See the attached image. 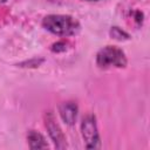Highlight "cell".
Listing matches in <instances>:
<instances>
[{"label": "cell", "instance_id": "cell-8", "mask_svg": "<svg viewBox=\"0 0 150 150\" xmlns=\"http://www.w3.org/2000/svg\"><path fill=\"white\" fill-rule=\"evenodd\" d=\"M67 46H68V42H66L64 40H61V41L54 42L50 47V50L54 53H61V52L67 50Z\"/></svg>", "mask_w": 150, "mask_h": 150}, {"label": "cell", "instance_id": "cell-2", "mask_svg": "<svg viewBox=\"0 0 150 150\" xmlns=\"http://www.w3.org/2000/svg\"><path fill=\"white\" fill-rule=\"evenodd\" d=\"M96 64L102 69L111 67L123 68L127 66V57L121 48L116 46H105L97 52Z\"/></svg>", "mask_w": 150, "mask_h": 150}, {"label": "cell", "instance_id": "cell-4", "mask_svg": "<svg viewBox=\"0 0 150 150\" xmlns=\"http://www.w3.org/2000/svg\"><path fill=\"white\" fill-rule=\"evenodd\" d=\"M45 125L48 130V134L50 136V138L53 139L55 146L57 149H64L67 146L66 144V137L61 130V128L59 127V124L55 121V117L53 115L52 111L46 112L45 115Z\"/></svg>", "mask_w": 150, "mask_h": 150}, {"label": "cell", "instance_id": "cell-1", "mask_svg": "<svg viewBox=\"0 0 150 150\" xmlns=\"http://www.w3.org/2000/svg\"><path fill=\"white\" fill-rule=\"evenodd\" d=\"M42 26L48 32L59 36H71L81 29L80 22L75 18L64 14H49L45 16Z\"/></svg>", "mask_w": 150, "mask_h": 150}, {"label": "cell", "instance_id": "cell-11", "mask_svg": "<svg viewBox=\"0 0 150 150\" xmlns=\"http://www.w3.org/2000/svg\"><path fill=\"white\" fill-rule=\"evenodd\" d=\"M86 1H100V0H86Z\"/></svg>", "mask_w": 150, "mask_h": 150}, {"label": "cell", "instance_id": "cell-7", "mask_svg": "<svg viewBox=\"0 0 150 150\" xmlns=\"http://www.w3.org/2000/svg\"><path fill=\"white\" fill-rule=\"evenodd\" d=\"M109 33H110V36L112 39L118 40V41H124V40L130 39V36H129V34L127 32H124L123 29H121L120 27H116V26L115 27H111Z\"/></svg>", "mask_w": 150, "mask_h": 150}, {"label": "cell", "instance_id": "cell-10", "mask_svg": "<svg viewBox=\"0 0 150 150\" xmlns=\"http://www.w3.org/2000/svg\"><path fill=\"white\" fill-rule=\"evenodd\" d=\"M5 1H7V0H0V4H4Z\"/></svg>", "mask_w": 150, "mask_h": 150}, {"label": "cell", "instance_id": "cell-5", "mask_svg": "<svg viewBox=\"0 0 150 150\" xmlns=\"http://www.w3.org/2000/svg\"><path fill=\"white\" fill-rule=\"evenodd\" d=\"M60 116L64 123L73 125L77 117V104L75 102H64L59 107Z\"/></svg>", "mask_w": 150, "mask_h": 150}, {"label": "cell", "instance_id": "cell-6", "mask_svg": "<svg viewBox=\"0 0 150 150\" xmlns=\"http://www.w3.org/2000/svg\"><path fill=\"white\" fill-rule=\"evenodd\" d=\"M27 141H28V144H29L30 149H46V148H48V144H47L45 137L35 130H29L28 131Z\"/></svg>", "mask_w": 150, "mask_h": 150}, {"label": "cell", "instance_id": "cell-3", "mask_svg": "<svg viewBox=\"0 0 150 150\" xmlns=\"http://www.w3.org/2000/svg\"><path fill=\"white\" fill-rule=\"evenodd\" d=\"M82 137L84 139L86 146L88 149H97L100 148V136L97 131L96 118L94 115H87L81 123Z\"/></svg>", "mask_w": 150, "mask_h": 150}, {"label": "cell", "instance_id": "cell-9", "mask_svg": "<svg viewBox=\"0 0 150 150\" xmlns=\"http://www.w3.org/2000/svg\"><path fill=\"white\" fill-rule=\"evenodd\" d=\"M135 21H136L138 25H141L142 21H143V14H142L139 11H137V12L135 13Z\"/></svg>", "mask_w": 150, "mask_h": 150}]
</instances>
